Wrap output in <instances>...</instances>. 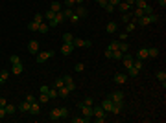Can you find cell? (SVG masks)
Segmentation results:
<instances>
[{
	"label": "cell",
	"mask_w": 166,
	"mask_h": 123,
	"mask_svg": "<svg viewBox=\"0 0 166 123\" xmlns=\"http://www.w3.org/2000/svg\"><path fill=\"white\" fill-rule=\"evenodd\" d=\"M68 109H65V107H59V109H52L50 110V120L52 121H57L61 120V118H68Z\"/></svg>",
	"instance_id": "obj_1"
},
{
	"label": "cell",
	"mask_w": 166,
	"mask_h": 123,
	"mask_svg": "<svg viewBox=\"0 0 166 123\" xmlns=\"http://www.w3.org/2000/svg\"><path fill=\"white\" fill-rule=\"evenodd\" d=\"M157 20H159V15L152 13V15H144V17H140L138 20H137V24H138V26H148V24L157 22Z\"/></svg>",
	"instance_id": "obj_2"
},
{
	"label": "cell",
	"mask_w": 166,
	"mask_h": 123,
	"mask_svg": "<svg viewBox=\"0 0 166 123\" xmlns=\"http://www.w3.org/2000/svg\"><path fill=\"white\" fill-rule=\"evenodd\" d=\"M55 55V52L54 50H48V52H39L37 53V59H35V61L37 63H44V61H48L50 57H54Z\"/></svg>",
	"instance_id": "obj_3"
},
{
	"label": "cell",
	"mask_w": 166,
	"mask_h": 123,
	"mask_svg": "<svg viewBox=\"0 0 166 123\" xmlns=\"http://www.w3.org/2000/svg\"><path fill=\"white\" fill-rule=\"evenodd\" d=\"M72 44H74V48H90V46H92V42H90V41H83V39H76V37H74Z\"/></svg>",
	"instance_id": "obj_4"
},
{
	"label": "cell",
	"mask_w": 166,
	"mask_h": 123,
	"mask_svg": "<svg viewBox=\"0 0 166 123\" xmlns=\"http://www.w3.org/2000/svg\"><path fill=\"white\" fill-rule=\"evenodd\" d=\"M78 107L81 109V112H83L85 118H89V120L92 118V107H90V105H85V103H78Z\"/></svg>",
	"instance_id": "obj_5"
},
{
	"label": "cell",
	"mask_w": 166,
	"mask_h": 123,
	"mask_svg": "<svg viewBox=\"0 0 166 123\" xmlns=\"http://www.w3.org/2000/svg\"><path fill=\"white\" fill-rule=\"evenodd\" d=\"M59 52H61L63 55H70V53L74 52V44L72 42H63V46L59 48Z\"/></svg>",
	"instance_id": "obj_6"
},
{
	"label": "cell",
	"mask_w": 166,
	"mask_h": 123,
	"mask_svg": "<svg viewBox=\"0 0 166 123\" xmlns=\"http://www.w3.org/2000/svg\"><path fill=\"white\" fill-rule=\"evenodd\" d=\"M63 79H65V86L68 88L70 92H74V88H76V85H74V79H72V75H63Z\"/></svg>",
	"instance_id": "obj_7"
},
{
	"label": "cell",
	"mask_w": 166,
	"mask_h": 123,
	"mask_svg": "<svg viewBox=\"0 0 166 123\" xmlns=\"http://www.w3.org/2000/svg\"><path fill=\"white\" fill-rule=\"evenodd\" d=\"M111 99H113V103H122L124 101V92H120V90H114L113 94L109 96Z\"/></svg>",
	"instance_id": "obj_8"
},
{
	"label": "cell",
	"mask_w": 166,
	"mask_h": 123,
	"mask_svg": "<svg viewBox=\"0 0 166 123\" xmlns=\"http://www.w3.org/2000/svg\"><path fill=\"white\" fill-rule=\"evenodd\" d=\"M28 52L33 53V55H37V53H39V41H30V44H28Z\"/></svg>",
	"instance_id": "obj_9"
},
{
	"label": "cell",
	"mask_w": 166,
	"mask_h": 123,
	"mask_svg": "<svg viewBox=\"0 0 166 123\" xmlns=\"http://www.w3.org/2000/svg\"><path fill=\"white\" fill-rule=\"evenodd\" d=\"M113 81L116 83V85H124V83L127 81V73H114Z\"/></svg>",
	"instance_id": "obj_10"
},
{
	"label": "cell",
	"mask_w": 166,
	"mask_h": 123,
	"mask_svg": "<svg viewBox=\"0 0 166 123\" xmlns=\"http://www.w3.org/2000/svg\"><path fill=\"white\" fill-rule=\"evenodd\" d=\"M122 63H124L125 70H127V68H131V66H133V57L129 55L127 52H125V53H124V57H122Z\"/></svg>",
	"instance_id": "obj_11"
},
{
	"label": "cell",
	"mask_w": 166,
	"mask_h": 123,
	"mask_svg": "<svg viewBox=\"0 0 166 123\" xmlns=\"http://www.w3.org/2000/svg\"><path fill=\"white\" fill-rule=\"evenodd\" d=\"M39 112H41V105H39V101H33L32 105H30V114H33V116H37Z\"/></svg>",
	"instance_id": "obj_12"
},
{
	"label": "cell",
	"mask_w": 166,
	"mask_h": 123,
	"mask_svg": "<svg viewBox=\"0 0 166 123\" xmlns=\"http://www.w3.org/2000/svg\"><path fill=\"white\" fill-rule=\"evenodd\" d=\"M22 72H24V65H22V63H19V65H11V73H15V75H21Z\"/></svg>",
	"instance_id": "obj_13"
},
{
	"label": "cell",
	"mask_w": 166,
	"mask_h": 123,
	"mask_svg": "<svg viewBox=\"0 0 166 123\" xmlns=\"http://www.w3.org/2000/svg\"><path fill=\"white\" fill-rule=\"evenodd\" d=\"M92 116H94V118H103V120H105V110L102 109V105H100V107H94V109H92Z\"/></svg>",
	"instance_id": "obj_14"
},
{
	"label": "cell",
	"mask_w": 166,
	"mask_h": 123,
	"mask_svg": "<svg viewBox=\"0 0 166 123\" xmlns=\"http://www.w3.org/2000/svg\"><path fill=\"white\" fill-rule=\"evenodd\" d=\"M102 109H103L105 112H111V109H113V99H111V97H105V99H103Z\"/></svg>",
	"instance_id": "obj_15"
},
{
	"label": "cell",
	"mask_w": 166,
	"mask_h": 123,
	"mask_svg": "<svg viewBox=\"0 0 166 123\" xmlns=\"http://www.w3.org/2000/svg\"><path fill=\"white\" fill-rule=\"evenodd\" d=\"M105 31H107V33H114V31H118V22H109L107 24V26H105Z\"/></svg>",
	"instance_id": "obj_16"
},
{
	"label": "cell",
	"mask_w": 166,
	"mask_h": 123,
	"mask_svg": "<svg viewBox=\"0 0 166 123\" xmlns=\"http://www.w3.org/2000/svg\"><path fill=\"white\" fill-rule=\"evenodd\" d=\"M50 9H52L54 13H59V11H63V6H61V2H59V0H55V2H52Z\"/></svg>",
	"instance_id": "obj_17"
},
{
	"label": "cell",
	"mask_w": 166,
	"mask_h": 123,
	"mask_svg": "<svg viewBox=\"0 0 166 123\" xmlns=\"http://www.w3.org/2000/svg\"><path fill=\"white\" fill-rule=\"evenodd\" d=\"M116 7H118V11H120V13H129V11H131V6H127L125 2H120Z\"/></svg>",
	"instance_id": "obj_18"
},
{
	"label": "cell",
	"mask_w": 166,
	"mask_h": 123,
	"mask_svg": "<svg viewBox=\"0 0 166 123\" xmlns=\"http://www.w3.org/2000/svg\"><path fill=\"white\" fill-rule=\"evenodd\" d=\"M68 94H70V90H68L67 86L57 88V96H59V97H63V99H65V97H68Z\"/></svg>",
	"instance_id": "obj_19"
},
{
	"label": "cell",
	"mask_w": 166,
	"mask_h": 123,
	"mask_svg": "<svg viewBox=\"0 0 166 123\" xmlns=\"http://www.w3.org/2000/svg\"><path fill=\"white\" fill-rule=\"evenodd\" d=\"M74 13H76L79 18H83V17H87V15H89L87 7H83V6H79V7H78V9H76V11H74Z\"/></svg>",
	"instance_id": "obj_20"
},
{
	"label": "cell",
	"mask_w": 166,
	"mask_h": 123,
	"mask_svg": "<svg viewBox=\"0 0 166 123\" xmlns=\"http://www.w3.org/2000/svg\"><path fill=\"white\" fill-rule=\"evenodd\" d=\"M137 59H140V61L148 59V48H140V50H138V53H137Z\"/></svg>",
	"instance_id": "obj_21"
},
{
	"label": "cell",
	"mask_w": 166,
	"mask_h": 123,
	"mask_svg": "<svg viewBox=\"0 0 166 123\" xmlns=\"http://www.w3.org/2000/svg\"><path fill=\"white\" fill-rule=\"evenodd\" d=\"M157 81H160V83H163V88L166 86V72H164V70L157 72Z\"/></svg>",
	"instance_id": "obj_22"
},
{
	"label": "cell",
	"mask_w": 166,
	"mask_h": 123,
	"mask_svg": "<svg viewBox=\"0 0 166 123\" xmlns=\"http://www.w3.org/2000/svg\"><path fill=\"white\" fill-rule=\"evenodd\" d=\"M148 57L149 59H157L159 57V48H148Z\"/></svg>",
	"instance_id": "obj_23"
},
{
	"label": "cell",
	"mask_w": 166,
	"mask_h": 123,
	"mask_svg": "<svg viewBox=\"0 0 166 123\" xmlns=\"http://www.w3.org/2000/svg\"><path fill=\"white\" fill-rule=\"evenodd\" d=\"M30 105H32V103L24 99V101L21 103V105H19V110H21V112H30Z\"/></svg>",
	"instance_id": "obj_24"
},
{
	"label": "cell",
	"mask_w": 166,
	"mask_h": 123,
	"mask_svg": "<svg viewBox=\"0 0 166 123\" xmlns=\"http://www.w3.org/2000/svg\"><path fill=\"white\" fill-rule=\"evenodd\" d=\"M118 50L122 52V53H125V52L129 50V44L125 42V41H120V42H118Z\"/></svg>",
	"instance_id": "obj_25"
},
{
	"label": "cell",
	"mask_w": 166,
	"mask_h": 123,
	"mask_svg": "<svg viewBox=\"0 0 166 123\" xmlns=\"http://www.w3.org/2000/svg\"><path fill=\"white\" fill-rule=\"evenodd\" d=\"M111 112H113V114H120V112H122V103H113Z\"/></svg>",
	"instance_id": "obj_26"
},
{
	"label": "cell",
	"mask_w": 166,
	"mask_h": 123,
	"mask_svg": "<svg viewBox=\"0 0 166 123\" xmlns=\"http://www.w3.org/2000/svg\"><path fill=\"white\" fill-rule=\"evenodd\" d=\"M131 17H133V15H131V11H129V13H122L120 20H122L124 24H127V22H131Z\"/></svg>",
	"instance_id": "obj_27"
},
{
	"label": "cell",
	"mask_w": 166,
	"mask_h": 123,
	"mask_svg": "<svg viewBox=\"0 0 166 123\" xmlns=\"http://www.w3.org/2000/svg\"><path fill=\"white\" fill-rule=\"evenodd\" d=\"M135 6H137V7H140V9H146V7L149 6V4L146 2V0H135Z\"/></svg>",
	"instance_id": "obj_28"
},
{
	"label": "cell",
	"mask_w": 166,
	"mask_h": 123,
	"mask_svg": "<svg viewBox=\"0 0 166 123\" xmlns=\"http://www.w3.org/2000/svg\"><path fill=\"white\" fill-rule=\"evenodd\" d=\"M33 22H37V24L44 22V15H43V13H35V15H33Z\"/></svg>",
	"instance_id": "obj_29"
},
{
	"label": "cell",
	"mask_w": 166,
	"mask_h": 123,
	"mask_svg": "<svg viewBox=\"0 0 166 123\" xmlns=\"http://www.w3.org/2000/svg\"><path fill=\"white\" fill-rule=\"evenodd\" d=\"M131 15H133V17H137V18H140V17H144V9H140V7H135Z\"/></svg>",
	"instance_id": "obj_30"
},
{
	"label": "cell",
	"mask_w": 166,
	"mask_h": 123,
	"mask_svg": "<svg viewBox=\"0 0 166 123\" xmlns=\"http://www.w3.org/2000/svg\"><path fill=\"white\" fill-rule=\"evenodd\" d=\"M133 66H135V68H137V70L140 72V70H142V66H144V63L140 61V59H133Z\"/></svg>",
	"instance_id": "obj_31"
},
{
	"label": "cell",
	"mask_w": 166,
	"mask_h": 123,
	"mask_svg": "<svg viewBox=\"0 0 166 123\" xmlns=\"http://www.w3.org/2000/svg\"><path fill=\"white\" fill-rule=\"evenodd\" d=\"M74 41V35H72V33H63V42H72Z\"/></svg>",
	"instance_id": "obj_32"
},
{
	"label": "cell",
	"mask_w": 166,
	"mask_h": 123,
	"mask_svg": "<svg viewBox=\"0 0 166 123\" xmlns=\"http://www.w3.org/2000/svg\"><path fill=\"white\" fill-rule=\"evenodd\" d=\"M61 13H63L65 18H70V17L74 15V9H72V7H67V9H65V11H61Z\"/></svg>",
	"instance_id": "obj_33"
},
{
	"label": "cell",
	"mask_w": 166,
	"mask_h": 123,
	"mask_svg": "<svg viewBox=\"0 0 166 123\" xmlns=\"http://www.w3.org/2000/svg\"><path fill=\"white\" fill-rule=\"evenodd\" d=\"M48 29H50V26H48V22H41V24H39V31H41V33H46Z\"/></svg>",
	"instance_id": "obj_34"
},
{
	"label": "cell",
	"mask_w": 166,
	"mask_h": 123,
	"mask_svg": "<svg viewBox=\"0 0 166 123\" xmlns=\"http://www.w3.org/2000/svg\"><path fill=\"white\" fill-rule=\"evenodd\" d=\"M4 109H6V114H8V116H11V114H15V105H9V103H8V105L4 107Z\"/></svg>",
	"instance_id": "obj_35"
},
{
	"label": "cell",
	"mask_w": 166,
	"mask_h": 123,
	"mask_svg": "<svg viewBox=\"0 0 166 123\" xmlns=\"http://www.w3.org/2000/svg\"><path fill=\"white\" fill-rule=\"evenodd\" d=\"M28 29H30V31H39V24L32 20V22L28 24Z\"/></svg>",
	"instance_id": "obj_36"
},
{
	"label": "cell",
	"mask_w": 166,
	"mask_h": 123,
	"mask_svg": "<svg viewBox=\"0 0 166 123\" xmlns=\"http://www.w3.org/2000/svg\"><path fill=\"white\" fill-rule=\"evenodd\" d=\"M127 75H131V77H137L138 75V70L135 66H131V68H127Z\"/></svg>",
	"instance_id": "obj_37"
},
{
	"label": "cell",
	"mask_w": 166,
	"mask_h": 123,
	"mask_svg": "<svg viewBox=\"0 0 166 123\" xmlns=\"http://www.w3.org/2000/svg\"><path fill=\"white\" fill-rule=\"evenodd\" d=\"M72 121H74V123H89V118H85V116H81V118H72Z\"/></svg>",
	"instance_id": "obj_38"
},
{
	"label": "cell",
	"mask_w": 166,
	"mask_h": 123,
	"mask_svg": "<svg viewBox=\"0 0 166 123\" xmlns=\"http://www.w3.org/2000/svg\"><path fill=\"white\" fill-rule=\"evenodd\" d=\"M48 97H50V99H55V97H57V88H50V90H48Z\"/></svg>",
	"instance_id": "obj_39"
},
{
	"label": "cell",
	"mask_w": 166,
	"mask_h": 123,
	"mask_svg": "<svg viewBox=\"0 0 166 123\" xmlns=\"http://www.w3.org/2000/svg\"><path fill=\"white\" fill-rule=\"evenodd\" d=\"M55 17V13L52 11V9H48V11L46 13H44V20H52V18Z\"/></svg>",
	"instance_id": "obj_40"
},
{
	"label": "cell",
	"mask_w": 166,
	"mask_h": 123,
	"mask_svg": "<svg viewBox=\"0 0 166 123\" xmlns=\"http://www.w3.org/2000/svg\"><path fill=\"white\" fill-rule=\"evenodd\" d=\"M9 61H11V65H19V63H22V59L19 55H11V57H9Z\"/></svg>",
	"instance_id": "obj_41"
},
{
	"label": "cell",
	"mask_w": 166,
	"mask_h": 123,
	"mask_svg": "<svg viewBox=\"0 0 166 123\" xmlns=\"http://www.w3.org/2000/svg\"><path fill=\"white\" fill-rule=\"evenodd\" d=\"M107 50H111V52H114V50H118V41H113V42H111V44H109V46H107Z\"/></svg>",
	"instance_id": "obj_42"
},
{
	"label": "cell",
	"mask_w": 166,
	"mask_h": 123,
	"mask_svg": "<svg viewBox=\"0 0 166 123\" xmlns=\"http://www.w3.org/2000/svg\"><path fill=\"white\" fill-rule=\"evenodd\" d=\"M37 101H39V103H48V101H50V97H48V94H41Z\"/></svg>",
	"instance_id": "obj_43"
},
{
	"label": "cell",
	"mask_w": 166,
	"mask_h": 123,
	"mask_svg": "<svg viewBox=\"0 0 166 123\" xmlns=\"http://www.w3.org/2000/svg\"><path fill=\"white\" fill-rule=\"evenodd\" d=\"M61 86H65V79L63 77H57L55 79V88H61Z\"/></svg>",
	"instance_id": "obj_44"
},
{
	"label": "cell",
	"mask_w": 166,
	"mask_h": 123,
	"mask_svg": "<svg viewBox=\"0 0 166 123\" xmlns=\"http://www.w3.org/2000/svg\"><path fill=\"white\" fill-rule=\"evenodd\" d=\"M122 57H124L122 52H120V50H114V52H113V57H111V59H122Z\"/></svg>",
	"instance_id": "obj_45"
},
{
	"label": "cell",
	"mask_w": 166,
	"mask_h": 123,
	"mask_svg": "<svg viewBox=\"0 0 166 123\" xmlns=\"http://www.w3.org/2000/svg\"><path fill=\"white\" fill-rule=\"evenodd\" d=\"M74 70H76V72H83L85 70V65H83V63H78V65L74 66Z\"/></svg>",
	"instance_id": "obj_46"
},
{
	"label": "cell",
	"mask_w": 166,
	"mask_h": 123,
	"mask_svg": "<svg viewBox=\"0 0 166 123\" xmlns=\"http://www.w3.org/2000/svg\"><path fill=\"white\" fill-rule=\"evenodd\" d=\"M103 9H105L107 13H113V11H114L116 7H114V6H111V4H105V7H103Z\"/></svg>",
	"instance_id": "obj_47"
},
{
	"label": "cell",
	"mask_w": 166,
	"mask_h": 123,
	"mask_svg": "<svg viewBox=\"0 0 166 123\" xmlns=\"http://www.w3.org/2000/svg\"><path fill=\"white\" fill-rule=\"evenodd\" d=\"M9 73H11V72H8V70H2V72H0V75H2V79H4V81H8Z\"/></svg>",
	"instance_id": "obj_48"
},
{
	"label": "cell",
	"mask_w": 166,
	"mask_h": 123,
	"mask_svg": "<svg viewBox=\"0 0 166 123\" xmlns=\"http://www.w3.org/2000/svg\"><path fill=\"white\" fill-rule=\"evenodd\" d=\"M68 20H70V22H72V24H76V22L79 20V17H78V15H76V13H74V15H72V17H70V18H68Z\"/></svg>",
	"instance_id": "obj_49"
},
{
	"label": "cell",
	"mask_w": 166,
	"mask_h": 123,
	"mask_svg": "<svg viewBox=\"0 0 166 123\" xmlns=\"http://www.w3.org/2000/svg\"><path fill=\"white\" fill-rule=\"evenodd\" d=\"M39 90H41V94H48V90H50V86H46V85H43L41 88H39Z\"/></svg>",
	"instance_id": "obj_50"
},
{
	"label": "cell",
	"mask_w": 166,
	"mask_h": 123,
	"mask_svg": "<svg viewBox=\"0 0 166 123\" xmlns=\"http://www.w3.org/2000/svg\"><path fill=\"white\" fill-rule=\"evenodd\" d=\"M120 2H122V0H107V4H111V6H114V7H116Z\"/></svg>",
	"instance_id": "obj_51"
},
{
	"label": "cell",
	"mask_w": 166,
	"mask_h": 123,
	"mask_svg": "<svg viewBox=\"0 0 166 123\" xmlns=\"http://www.w3.org/2000/svg\"><path fill=\"white\" fill-rule=\"evenodd\" d=\"M8 114H6V109H4V107H0V120H2V118H6Z\"/></svg>",
	"instance_id": "obj_52"
},
{
	"label": "cell",
	"mask_w": 166,
	"mask_h": 123,
	"mask_svg": "<svg viewBox=\"0 0 166 123\" xmlns=\"http://www.w3.org/2000/svg\"><path fill=\"white\" fill-rule=\"evenodd\" d=\"M96 4L100 7H105V4H107V0H96Z\"/></svg>",
	"instance_id": "obj_53"
},
{
	"label": "cell",
	"mask_w": 166,
	"mask_h": 123,
	"mask_svg": "<svg viewBox=\"0 0 166 123\" xmlns=\"http://www.w3.org/2000/svg\"><path fill=\"white\" fill-rule=\"evenodd\" d=\"M127 35H129V33H125V31H122V33H120V41H125V39H127Z\"/></svg>",
	"instance_id": "obj_54"
},
{
	"label": "cell",
	"mask_w": 166,
	"mask_h": 123,
	"mask_svg": "<svg viewBox=\"0 0 166 123\" xmlns=\"http://www.w3.org/2000/svg\"><path fill=\"white\" fill-rule=\"evenodd\" d=\"M83 103H85V105H90V107H92V103H94V99H92V97H87V99H85Z\"/></svg>",
	"instance_id": "obj_55"
},
{
	"label": "cell",
	"mask_w": 166,
	"mask_h": 123,
	"mask_svg": "<svg viewBox=\"0 0 166 123\" xmlns=\"http://www.w3.org/2000/svg\"><path fill=\"white\" fill-rule=\"evenodd\" d=\"M26 101H30V103H33V101H37V99H35V97H33L32 94H28V96H26Z\"/></svg>",
	"instance_id": "obj_56"
},
{
	"label": "cell",
	"mask_w": 166,
	"mask_h": 123,
	"mask_svg": "<svg viewBox=\"0 0 166 123\" xmlns=\"http://www.w3.org/2000/svg\"><path fill=\"white\" fill-rule=\"evenodd\" d=\"M8 105V101H6V97H0V107H6Z\"/></svg>",
	"instance_id": "obj_57"
},
{
	"label": "cell",
	"mask_w": 166,
	"mask_h": 123,
	"mask_svg": "<svg viewBox=\"0 0 166 123\" xmlns=\"http://www.w3.org/2000/svg\"><path fill=\"white\" fill-rule=\"evenodd\" d=\"M105 57L111 59V57H113V52H111V50H105Z\"/></svg>",
	"instance_id": "obj_58"
},
{
	"label": "cell",
	"mask_w": 166,
	"mask_h": 123,
	"mask_svg": "<svg viewBox=\"0 0 166 123\" xmlns=\"http://www.w3.org/2000/svg\"><path fill=\"white\" fill-rule=\"evenodd\" d=\"M124 2H125V4H127V6H131V7L135 6V0H124Z\"/></svg>",
	"instance_id": "obj_59"
},
{
	"label": "cell",
	"mask_w": 166,
	"mask_h": 123,
	"mask_svg": "<svg viewBox=\"0 0 166 123\" xmlns=\"http://www.w3.org/2000/svg\"><path fill=\"white\" fill-rule=\"evenodd\" d=\"M157 2H159V6H160V7H164V6H166V0H157Z\"/></svg>",
	"instance_id": "obj_60"
},
{
	"label": "cell",
	"mask_w": 166,
	"mask_h": 123,
	"mask_svg": "<svg viewBox=\"0 0 166 123\" xmlns=\"http://www.w3.org/2000/svg\"><path fill=\"white\" fill-rule=\"evenodd\" d=\"M74 4H83V0H74Z\"/></svg>",
	"instance_id": "obj_61"
},
{
	"label": "cell",
	"mask_w": 166,
	"mask_h": 123,
	"mask_svg": "<svg viewBox=\"0 0 166 123\" xmlns=\"http://www.w3.org/2000/svg\"><path fill=\"white\" fill-rule=\"evenodd\" d=\"M2 83H4V79H2V75H0V85H2Z\"/></svg>",
	"instance_id": "obj_62"
}]
</instances>
